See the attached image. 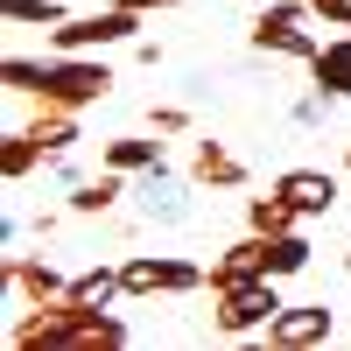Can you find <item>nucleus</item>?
Returning a JSON list of instances; mask_svg holds the SVG:
<instances>
[{"mask_svg": "<svg viewBox=\"0 0 351 351\" xmlns=\"http://www.w3.org/2000/svg\"><path fill=\"white\" fill-rule=\"evenodd\" d=\"M0 77H8L14 99H43V106H99L112 92V71L99 64V56H49V64H36V56H8L0 64Z\"/></svg>", "mask_w": 351, "mask_h": 351, "instance_id": "1", "label": "nucleus"}, {"mask_svg": "<svg viewBox=\"0 0 351 351\" xmlns=\"http://www.w3.org/2000/svg\"><path fill=\"white\" fill-rule=\"evenodd\" d=\"M14 351H120L127 324L112 309H84V302H49L36 316H21L8 330Z\"/></svg>", "mask_w": 351, "mask_h": 351, "instance_id": "2", "label": "nucleus"}, {"mask_svg": "<svg viewBox=\"0 0 351 351\" xmlns=\"http://www.w3.org/2000/svg\"><path fill=\"white\" fill-rule=\"evenodd\" d=\"M211 295H218V309H211V330H218V337H267V324L288 309V302L274 295V274L225 281V288H211Z\"/></svg>", "mask_w": 351, "mask_h": 351, "instance_id": "3", "label": "nucleus"}, {"mask_svg": "<svg viewBox=\"0 0 351 351\" xmlns=\"http://www.w3.org/2000/svg\"><path fill=\"white\" fill-rule=\"evenodd\" d=\"M134 36H141V14L120 8V0H106L92 14H64L49 28V49L56 56H92V49H112V43H134Z\"/></svg>", "mask_w": 351, "mask_h": 351, "instance_id": "4", "label": "nucleus"}, {"mask_svg": "<svg viewBox=\"0 0 351 351\" xmlns=\"http://www.w3.org/2000/svg\"><path fill=\"white\" fill-rule=\"evenodd\" d=\"M309 0H274V8H260L253 14V49H267V56H302V64H309V56L316 49H324V43H316L309 36Z\"/></svg>", "mask_w": 351, "mask_h": 351, "instance_id": "5", "label": "nucleus"}, {"mask_svg": "<svg viewBox=\"0 0 351 351\" xmlns=\"http://www.w3.org/2000/svg\"><path fill=\"white\" fill-rule=\"evenodd\" d=\"M211 274L197 267V260H155V253H134L120 260V288L127 295H190V288H204Z\"/></svg>", "mask_w": 351, "mask_h": 351, "instance_id": "6", "label": "nucleus"}, {"mask_svg": "<svg viewBox=\"0 0 351 351\" xmlns=\"http://www.w3.org/2000/svg\"><path fill=\"white\" fill-rule=\"evenodd\" d=\"M330 330H337V316L324 302H288L267 324V344L274 351H302V344H330Z\"/></svg>", "mask_w": 351, "mask_h": 351, "instance_id": "7", "label": "nucleus"}, {"mask_svg": "<svg viewBox=\"0 0 351 351\" xmlns=\"http://www.w3.org/2000/svg\"><path fill=\"white\" fill-rule=\"evenodd\" d=\"M0 281L14 288V295H28L36 309H49V302H71V281L49 267V260H21V253H8L0 260Z\"/></svg>", "mask_w": 351, "mask_h": 351, "instance_id": "8", "label": "nucleus"}, {"mask_svg": "<svg viewBox=\"0 0 351 351\" xmlns=\"http://www.w3.org/2000/svg\"><path fill=\"white\" fill-rule=\"evenodd\" d=\"M274 190L295 204V218H330V204H337V176H330V169H288Z\"/></svg>", "mask_w": 351, "mask_h": 351, "instance_id": "9", "label": "nucleus"}, {"mask_svg": "<svg viewBox=\"0 0 351 351\" xmlns=\"http://www.w3.org/2000/svg\"><path fill=\"white\" fill-rule=\"evenodd\" d=\"M253 274H267V232H246V239H232V246L211 260V288H225V281H253Z\"/></svg>", "mask_w": 351, "mask_h": 351, "instance_id": "10", "label": "nucleus"}, {"mask_svg": "<svg viewBox=\"0 0 351 351\" xmlns=\"http://www.w3.org/2000/svg\"><path fill=\"white\" fill-rule=\"evenodd\" d=\"M190 183H204V190H239V183H246V162L232 155V148H218V141H197Z\"/></svg>", "mask_w": 351, "mask_h": 351, "instance_id": "11", "label": "nucleus"}, {"mask_svg": "<svg viewBox=\"0 0 351 351\" xmlns=\"http://www.w3.org/2000/svg\"><path fill=\"white\" fill-rule=\"evenodd\" d=\"M309 77H316V92L324 99H351V36H337V43H324L309 56Z\"/></svg>", "mask_w": 351, "mask_h": 351, "instance_id": "12", "label": "nucleus"}, {"mask_svg": "<svg viewBox=\"0 0 351 351\" xmlns=\"http://www.w3.org/2000/svg\"><path fill=\"white\" fill-rule=\"evenodd\" d=\"M120 197H127V183H120V169H106V176H77L64 204H71L77 218H106V211H112V204H120Z\"/></svg>", "mask_w": 351, "mask_h": 351, "instance_id": "13", "label": "nucleus"}, {"mask_svg": "<svg viewBox=\"0 0 351 351\" xmlns=\"http://www.w3.org/2000/svg\"><path fill=\"white\" fill-rule=\"evenodd\" d=\"M99 162L120 169V176H148V169H162V141H148V134H120V141H106V148H99Z\"/></svg>", "mask_w": 351, "mask_h": 351, "instance_id": "14", "label": "nucleus"}, {"mask_svg": "<svg viewBox=\"0 0 351 351\" xmlns=\"http://www.w3.org/2000/svg\"><path fill=\"white\" fill-rule=\"evenodd\" d=\"M28 134H36L43 148H49V162H56V155L77 141V112H71V106H43V99H36V120H28Z\"/></svg>", "mask_w": 351, "mask_h": 351, "instance_id": "15", "label": "nucleus"}, {"mask_svg": "<svg viewBox=\"0 0 351 351\" xmlns=\"http://www.w3.org/2000/svg\"><path fill=\"white\" fill-rule=\"evenodd\" d=\"M302 218H295V204H288L281 190L274 197H246V232H267V239H274V232H295Z\"/></svg>", "mask_w": 351, "mask_h": 351, "instance_id": "16", "label": "nucleus"}, {"mask_svg": "<svg viewBox=\"0 0 351 351\" xmlns=\"http://www.w3.org/2000/svg\"><path fill=\"white\" fill-rule=\"evenodd\" d=\"M36 162H49V148H43V141L28 134V127H21V134H8V141H0V176H8V183H21V176L36 169Z\"/></svg>", "mask_w": 351, "mask_h": 351, "instance_id": "17", "label": "nucleus"}, {"mask_svg": "<svg viewBox=\"0 0 351 351\" xmlns=\"http://www.w3.org/2000/svg\"><path fill=\"white\" fill-rule=\"evenodd\" d=\"M127 288H120V267H92V274H77L71 281V302H84V309H112Z\"/></svg>", "mask_w": 351, "mask_h": 351, "instance_id": "18", "label": "nucleus"}, {"mask_svg": "<svg viewBox=\"0 0 351 351\" xmlns=\"http://www.w3.org/2000/svg\"><path fill=\"white\" fill-rule=\"evenodd\" d=\"M309 267V239H302V232H274V239H267V274L281 281V274H302Z\"/></svg>", "mask_w": 351, "mask_h": 351, "instance_id": "19", "label": "nucleus"}, {"mask_svg": "<svg viewBox=\"0 0 351 351\" xmlns=\"http://www.w3.org/2000/svg\"><path fill=\"white\" fill-rule=\"evenodd\" d=\"M0 21H8V28H56V21H64V0H0Z\"/></svg>", "mask_w": 351, "mask_h": 351, "instance_id": "20", "label": "nucleus"}, {"mask_svg": "<svg viewBox=\"0 0 351 351\" xmlns=\"http://www.w3.org/2000/svg\"><path fill=\"white\" fill-rule=\"evenodd\" d=\"M148 127H155V134H183V127H190V112H183V106H155V112H148Z\"/></svg>", "mask_w": 351, "mask_h": 351, "instance_id": "21", "label": "nucleus"}, {"mask_svg": "<svg viewBox=\"0 0 351 351\" xmlns=\"http://www.w3.org/2000/svg\"><path fill=\"white\" fill-rule=\"evenodd\" d=\"M120 8H134V14H155V8H190V0H120Z\"/></svg>", "mask_w": 351, "mask_h": 351, "instance_id": "22", "label": "nucleus"}, {"mask_svg": "<svg viewBox=\"0 0 351 351\" xmlns=\"http://www.w3.org/2000/svg\"><path fill=\"white\" fill-rule=\"evenodd\" d=\"M344 169H351V148H344Z\"/></svg>", "mask_w": 351, "mask_h": 351, "instance_id": "23", "label": "nucleus"}, {"mask_svg": "<svg viewBox=\"0 0 351 351\" xmlns=\"http://www.w3.org/2000/svg\"><path fill=\"white\" fill-rule=\"evenodd\" d=\"M344 274H351V260H344Z\"/></svg>", "mask_w": 351, "mask_h": 351, "instance_id": "24", "label": "nucleus"}]
</instances>
